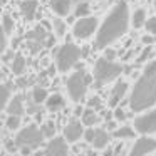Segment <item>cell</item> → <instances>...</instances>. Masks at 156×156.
<instances>
[{
	"instance_id": "obj_1",
	"label": "cell",
	"mask_w": 156,
	"mask_h": 156,
	"mask_svg": "<svg viewBox=\"0 0 156 156\" xmlns=\"http://www.w3.org/2000/svg\"><path fill=\"white\" fill-rule=\"evenodd\" d=\"M129 22H131V15H129L128 2H124V0L116 2L114 7L109 10V14L102 20L98 34H96L94 47L99 51H106L112 42L121 39L128 32Z\"/></svg>"
},
{
	"instance_id": "obj_2",
	"label": "cell",
	"mask_w": 156,
	"mask_h": 156,
	"mask_svg": "<svg viewBox=\"0 0 156 156\" xmlns=\"http://www.w3.org/2000/svg\"><path fill=\"white\" fill-rule=\"evenodd\" d=\"M156 104V61L148 62L129 96L133 112H143Z\"/></svg>"
},
{
	"instance_id": "obj_3",
	"label": "cell",
	"mask_w": 156,
	"mask_h": 156,
	"mask_svg": "<svg viewBox=\"0 0 156 156\" xmlns=\"http://www.w3.org/2000/svg\"><path fill=\"white\" fill-rule=\"evenodd\" d=\"M122 66L116 64V62H111L104 57H99L94 64V69H92V79L96 82V87H102L104 84L118 79L119 76L122 74Z\"/></svg>"
},
{
	"instance_id": "obj_4",
	"label": "cell",
	"mask_w": 156,
	"mask_h": 156,
	"mask_svg": "<svg viewBox=\"0 0 156 156\" xmlns=\"http://www.w3.org/2000/svg\"><path fill=\"white\" fill-rule=\"evenodd\" d=\"M79 57H82L81 49L74 44V42H66L61 45L55 55V66H57L59 72H67L79 62Z\"/></svg>"
},
{
	"instance_id": "obj_5",
	"label": "cell",
	"mask_w": 156,
	"mask_h": 156,
	"mask_svg": "<svg viewBox=\"0 0 156 156\" xmlns=\"http://www.w3.org/2000/svg\"><path fill=\"white\" fill-rule=\"evenodd\" d=\"M89 82H91V77H89L82 69L72 72L67 77V81H66V87H67L69 98L74 102H81L82 99H84L86 92H87Z\"/></svg>"
},
{
	"instance_id": "obj_6",
	"label": "cell",
	"mask_w": 156,
	"mask_h": 156,
	"mask_svg": "<svg viewBox=\"0 0 156 156\" xmlns=\"http://www.w3.org/2000/svg\"><path fill=\"white\" fill-rule=\"evenodd\" d=\"M44 143V134L37 124H29L24 129L19 131L15 136V146L17 148H29V149H37Z\"/></svg>"
},
{
	"instance_id": "obj_7",
	"label": "cell",
	"mask_w": 156,
	"mask_h": 156,
	"mask_svg": "<svg viewBox=\"0 0 156 156\" xmlns=\"http://www.w3.org/2000/svg\"><path fill=\"white\" fill-rule=\"evenodd\" d=\"M101 27L99 25V20L98 17H84V19H77L72 25V35L79 41H84V39H89L94 32H98Z\"/></svg>"
},
{
	"instance_id": "obj_8",
	"label": "cell",
	"mask_w": 156,
	"mask_h": 156,
	"mask_svg": "<svg viewBox=\"0 0 156 156\" xmlns=\"http://www.w3.org/2000/svg\"><path fill=\"white\" fill-rule=\"evenodd\" d=\"M133 126H134V131H138L139 134H143V136L156 133V109L138 116V118L134 119V124Z\"/></svg>"
},
{
	"instance_id": "obj_9",
	"label": "cell",
	"mask_w": 156,
	"mask_h": 156,
	"mask_svg": "<svg viewBox=\"0 0 156 156\" xmlns=\"http://www.w3.org/2000/svg\"><path fill=\"white\" fill-rule=\"evenodd\" d=\"M156 151V139L151 136H141L133 144L129 156H148Z\"/></svg>"
},
{
	"instance_id": "obj_10",
	"label": "cell",
	"mask_w": 156,
	"mask_h": 156,
	"mask_svg": "<svg viewBox=\"0 0 156 156\" xmlns=\"http://www.w3.org/2000/svg\"><path fill=\"white\" fill-rule=\"evenodd\" d=\"M44 156H69V146L64 136H55L51 139L44 149Z\"/></svg>"
},
{
	"instance_id": "obj_11",
	"label": "cell",
	"mask_w": 156,
	"mask_h": 156,
	"mask_svg": "<svg viewBox=\"0 0 156 156\" xmlns=\"http://www.w3.org/2000/svg\"><path fill=\"white\" fill-rule=\"evenodd\" d=\"M25 39H27L29 42H35V44L44 45V47H51L52 42L55 41L54 35H51L44 27H41V25H37L35 29L29 30L27 34H25Z\"/></svg>"
},
{
	"instance_id": "obj_12",
	"label": "cell",
	"mask_w": 156,
	"mask_h": 156,
	"mask_svg": "<svg viewBox=\"0 0 156 156\" xmlns=\"http://www.w3.org/2000/svg\"><path fill=\"white\" fill-rule=\"evenodd\" d=\"M82 126L84 124H81V121H77V119H71V121L64 126V129H62V136H64V139L67 143L79 141L81 136H84V133H86Z\"/></svg>"
},
{
	"instance_id": "obj_13",
	"label": "cell",
	"mask_w": 156,
	"mask_h": 156,
	"mask_svg": "<svg viewBox=\"0 0 156 156\" xmlns=\"http://www.w3.org/2000/svg\"><path fill=\"white\" fill-rule=\"evenodd\" d=\"M128 87H129V84L126 81H118L114 84V87H112V91H111L108 104L111 106V108H118L119 102H121V99L124 98L126 92H128Z\"/></svg>"
},
{
	"instance_id": "obj_14",
	"label": "cell",
	"mask_w": 156,
	"mask_h": 156,
	"mask_svg": "<svg viewBox=\"0 0 156 156\" xmlns=\"http://www.w3.org/2000/svg\"><path fill=\"white\" fill-rule=\"evenodd\" d=\"M37 9H39L37 0H20V4H19V10H20L22 17H24L27 22L34 20Z\"/></svg>"
},
{
	"instance_id": "obj_15",
	"label": "cell",
	"mask_w": 156,
	"mask_h": 156,
	"mask_svg": "<svg viewBox=\"0 0 156 156\" xmlns=\"http://www.w3.org/2000/svg\"><path fill=\"white\" fill-rule=\"evenodd\" d=\"M52 12L59 17H67L69 14L72 12V0H51L49 2Z\"/></svg>"
},
{
	"instance_id": "obj_16",
	"label": "cell",
	"mask_w": 156,
	"mask_h": 156,
	"mask_svg": "<svg viewBox=\"0 0 156 156\" xmlns=\"http://www.w3.org/2000/svg\"><path fill=\"white\" fill-rule=\"evenodd\" d=\"M5 111L9 112V116H20L25 114V108H24V98L22 96H14L12 101L9 102L7 109Z\"/></svg>"
},
{
	"instance_id": "obj_17",
	"label": "cell",
	"mask_w": 156,
	"mask_h": 156,
	"mask_svg": "<svg viewBox=\"0 0 156 156\" xmlns=\"http://www.w3.org/2000/svg\"><path fill=\"white\" fill-rule=\"evenodd\" d=\"M64 106H66V99H64V96L59 94V92L51 94L49 99L45 101V108H47L51 112H57L59 109H62Z\"/></svg>"
},
{
	"instance_id": "obj_18",
	"label": "cell",
	"mask_w": 156,
	"mask_h": 156,
	"mask_svg": "<svg viewBox=\"0 0 156 156\" xmlns=\"http://www.w3.org/2000/svg\"><path fill=\"white\" fill-rule=\"evenodd\" d=\"M109 141H111L109 131H106V129H96L94 143H92V146H94L96 149H104L106 146L109 144Z\"/></svg>"
},
{
	"instance_id": "obj_19",
	"label": "cell",
	"mask_w": 156,
	"mask_h": 156,
	"mask_svg": "<svg viewBox=\"0 0 156 156\" xmlns=\"http://www.w3.org/2000/svg\"><path fill=\"white\" fill-rule=\"evenodd\" d=\"M25 67H27V61H25L24 54L17 52L14 55V59H12V72L15 76H22L25 72Z\"/></svg>"
},
{
	"instance_id": "obj_20",
	"label": "cell",
	"mask_w": 156,
	"mask_h": 156,
	"mask_svg": "<svg viewBox=\"0 0 156 156\" xmlns=\"http://www.w3.org/2000/svg\"><path fill=\"white\" fill-rule=\"evenodd\" d=\"M47 99H49L47 89H45V87H42L41 84H39V86H35V87L32 89V102H34V104L41 106L42 102H45Z\"/></svg>"
},
{
	"instance_id": "obj_21",
	"label": "cell",
	"mask_w": 156,
	"mask_h": 156,
	"mask_svg": "<svg viewBox=\"0 0 156 156\" xmlns=\"http://www.w3.org/2000/svg\"><path fill=\"white\" fill-rule=\"evenodd\" d=\"M82 124L84 126H89V128H91V126H96L98 124L99 121H101V118H99V114L98 112L94 111V109H84V114H82Z\"/></svg>"
},
{
	"instance_id": "obj_22",
	"label": "cell",
	"mask_w": 156,
	"mask_h": 156,
	"mask_svg": "<svg viewBox=\"0 0 156 156\" xmlns=\"http://www.w3.org/2000/svg\"><path fill=\"white\" fill-rule=\"evenodd\" d=\"M146 22H148V19H146V10L144 9L134 10V14L131 15V25L133 27L139 29V27H143V25H146Z\"/></svg>"
},
{
	"instance_id": "obj_23",
	"label": "cell",
	"mask_w": 156,
	"mask_h": 156,
	"mask_svg": "<svg viewBox=\"0 0 156 156\" xmlns=\"http://www.w3.org/2000/svg\"><path fill=\"white\" fill-rule=\"evenodd\" d=\"M2 30H4L5 37H9L10 34H14V30H15V20L12 19L10 14H5L4 19H2Z\"/></svg>"
},
{
	"instance_id": "obj_24",
	"label": "cell",
	"mask_w": 156,
	"mask_h": 156,
	"mask_svg": "<svg viewBox=\"0 0 156 156\" xmlns=\"http://www.w3.org/2000/svg\"><path fill=\"white\" fill-rule=\"evenodd\" d=\"M116 139H128V138H133L134 136V129L131 126H119L114 133H112Z\"/></svg>"
},
{
	"instance_id": "obj_25",
	"label": "cell",
	"mask_w": 156,
	"mask_h": 156,
	"mask_svg": "<svg viewBox=\"0 0 156 156\" xmlns=\"http://www.w3.org/2000/svg\"><path fill=\"white\" fill-rule=\"evenodd\" d=\"M89 12H91V5H89V2H84V4L74 5V17H76V19L91 17V15H89Z\"/></svg>"
},
{
	"instance_id": "obj_26",
	"label": "cell",
	"mask_w": 156,
	"mask_h": 156,
	"mask_svg": "<svg viewBox=\"0 0 156 156\" xmlns=\"http://www.w3.org/2000/svg\"><path fill=\"white\" fill-rule=\"evenodd\" d=\"M12 87H14V86L9 84V82H7V84L2 86V108H4V109H7L9 102H10V101H12V98H14Z\"/></svg>"
},
{
	"instance_id": "obj_27",
	"label": "cell",
	"mask_w": 156,
	"mask_h": 156,
	"mask_svg": "<svg viewBox=\"0 0 156 156\" xmlns=\"http://www.w3.org/2000/svg\"><path fill=\"white\" fill-rule=\"evenodd\" d=\"M41 131H42V134H44V138H51V139L55 138V126L52 121L44 122V124L41 126Z\"/></svg>"
},
{
	"instance_id": "obj_28",
	"label": "cell",
	"mask_w": 156,
	"mask_h": 156,
	"mask_svg": "<svg viewBox=\"0 0 156 156\" xmlns=\"http://www.w3.org/2000/svg\"><path fill=\"white\" fill-rule=\"evenodd\" d=\"M22 124V118L20 116H7V121H5V126H7L9 131H15L19 129Z\"/></svg>"
},
{
	"instance_id": "obj_29",
	"label": "cell",
	"mask_w": 156,
	"mask_h": 156,
	"mask_svg": "<svg viewBox=\"0 0 156 156\" xmlns=\"http://www.w3.org/2000/svg\"><path fill=\"white\" fill-rule=\"evenodd\" d=\"M52 25H54V32H55L57 37H62V35L66 34L67 25H66V22L62 20V19H54V20H52Z\"/></svg>"
},
{
	"instance_id": "obj_30",
	"label": "cell",
	"mask_w": 156,
	"mask_h": 156,
	"mask_svg": "<svg viewBox=\"0 0 156 156\" xmlns=\"http://www.w3.org/2000/svg\"><path fill=\"white\" fill-rule=\"evenodd\" d=\"M151 52H153V45H146V47L143 49V52L138 55V59H136V64H143V62H146L148 57H151Z\"/></svg>"
},
{
	"instance_id": "obj_31",
	"label": "cell",
	"mask_w": 156,
	"mask_h": 156,
	"mask_svg": "<svg viewBox=\"0 0 156 156\" xmlns=\"http://www.w3.org/2000/svg\"><path fill=\"white\" fill-rule=\"evenodd\" d=\"M87 108L89 109H94V111H99L102 108V102H101V98L99 96H91L87 99Z\"/></svg>"
},
{
	"instance_id": "obj_32",
	"label": "cell",
	"mask_w": 156,
	"mask_h": 156,
	"mask_svg": "<svg viewBox=\"0 0 156 156\" xmlns=\"http://www.w3.org/2000/svg\"><path fill=\"white\" fill-rule=\"evenodd\" d=\"M144 27H146V30H148V34H151L156 37V17H149Z\"/></svg>"
},
{
	"instance_id": "obj_33",
	"label": "cell",
	"mask_w": 156,
	"mask_h": 156,
	"mask_svg": "<svg viewBox=\"0 0 156 156\" xmlns=\"http://www.w3.org/2000/svg\"><path fill=\"white\" fill-rule=\"evenodd\" d=\"M94 136H96V129H94V128L86 129V133H84V139L89 143V144H92V143H94Z\"/></svg>"
},
{
	"instance_id": "obj_34",
	"label": "cell",
	"mask_w": 156,
	"mask_h": 156,
	"mask_svg": "<svg viewBox=\"0 0 156 156\" xmlns=\"http://www.w3.org/2000/svg\"><path fill=\"white\" fill-rule=\"evenodd\" d=\"M116 54H118V52H116L112 47H108V49L104 51V54H102V57H104V59H108V61H111V62H114Z\"/></svg>"
},
{
	"instance_id": "obj_35",
	"label": "cell",
	"mask_w": 156,
	"mask_h": 156,
	"mask_svg": "<svg viewBox=\"0 0 156 156\" xmlns=\"http://www.w3.org/2000/svg\"><path fill=\"white\" fill-rule=\"evenodd\" d=\"M114 118H116V121H126L128 114H126V112L122 111L121 108H116V109H114Z\"/></svg>"
},
{
	"instance_id": "obj_36",
	"label": "cell",
	"mask_w": 156,
	"mask_h": 156,
	"mask_svg": "<svg viewBox=\"0 0 156 156\" xmlns=\"http://www.w3.org/2000/svg\"><path fill=\"white\" fill-rule=\"evenodd\" d=\"M154 41H156V37H154V35H151V34H146V35H143V37H141V42L144 44V47H146V45H153V44H154Z\"/></svg>"
},
{
	"instance_id": "obj_37",
	"label": "cell",
	"mask_w": 156,
	"mask_h": 156,
	"mask_svg": "<svg viewBox=\"0 0 156 156\" xmlns=\"http://www.w3.org/2000/svg\"><path fill=\"white\" fill-rule=\"evenodd\" d=\"M106 126H108V131H112V133L118 129V124H116L114 121H108V124H106Z\"/></svg>"
},
{
	"instance_id": "obj_38",
	"label": "cell",
	"mask_w": 156,
	"mask_h": 156,
	"mask_svg": "<svg viewBox=\"0 0 156 156\" xmlns=\"http://www.w3.org/2000/svg\"><path fill=\"white\" fill-rule=\"evenodd\" d=\"M20 151H22V154H24V156H29L32 149H29V148H20Z\"/></svg>"
},
{
	"instance_id": "obj_39",
	"label": "cell",
	"mask_w": 156,
	"mask_h": 156,
	"mask_svg": "<svg viewBox=\"0 0 156 156\" xmlns=\"http://www.w3.org/2000/svg\"><path fill=\"white\" fill-rule=\"evenodd\" d=\"M116 154H118V153H116V149H108L104 156H116Z\"/></svg>"
},
{
	"instance_id": "obj_40",
	"label": "cell",
	"mask_w": 156,
	"mask_h": 156,
	"mask_svg": "<svg viewBox=\"0 0 156 156\" xmlns=\"http://www.w3.org/2000/svg\"><path fill=\"white\" fill-rule=\"evenodd\" d=\"M87 52H89V47H87V45L81 49V54H82V57H86V55H87Z\"/></svg>"
},
{
	"instance_id": "obj_41",
	"label": "cell",
	"mask_w": 156,
	"mask_h": 156,
	"mask_svg": "<svg viewBox=\"0 0 156 156\" xmlns=\"http://www.w3.org/2000/svg\"><path fill=\"white\" fill-rule=\"evenodd\" d=\"M84 2H89V0H72V4L77 5V4H84Z\"/></svg>"
},
{
	"instance_id": "obj_42",
	"label": "cell",
	"mask_w": 156,
	"mask_h": 156,
	"mask_svg": "<svg viewBox=\"0 0 156 156\" xmlns=\"http://www.w3.org/2000/svg\"><path fill=\"white\" fill-rule=\"evenodd\" d=\"M153 5H154V10H156V0H153Z\"/></svg>"
}]
</instances>
